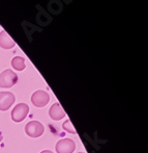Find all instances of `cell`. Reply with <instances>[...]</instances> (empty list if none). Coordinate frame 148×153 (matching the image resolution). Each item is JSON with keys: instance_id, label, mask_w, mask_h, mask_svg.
<instances>
[{"instance_id": "cell-6", "label": "cell", "mask_w": 148, "mask_h": 153, "mask_svg": "<svg viewBox=\"0 0 148 153\" xmlns=\"http://www.w3.org/2000/svg\"><path fill=\"white\" fill-rule=\"evenodd\" d=\"M15 101L16 98L12 92H0V111H7Z\"/></svg>"}, {"instance_id": "cell-12", "label": "cell", "mask_w": 148, "mask_h": 153, "mask_svg": "<svg viewBox=\"0 0 148 153\" xmlns=\"http://www.w3.org/2000/svg\"><path fill=\"white\" fill-rule=\"evenodd\" d=\"M2 139H3V137H2V135H0V142L2 141Z\"/></svg>"}, {"instance_id": "cell-9", "label": "cell", "mask_w": 148, "mask_h": 153, "mask_svg": "<svg viewBox=\"0 0 148 153\" xmlns=\"http://www.w3.org/2000/svg\"><path fill=\"white\" fill-rule=\"evenodd\" d=\"M12 67L17 71H23L26 66H25V59L22 56H15L12 59Z\"/></svg>"}, {"instance_id": "cell-1", "label": "cell", "mask_w": 148, "mask_h": 153, "mask_svg": "<svg viewBox=\"0 0 148 153\" xmlns=\"http://www.w3.org/2000/svg\"><path fill=\"white\" fill-rule=\"evenodd\" d=\"M18 81V75L10 69H6L0 74V88L8 89L14 87Z\"/></svg>"}, {"instance_id": "cell-2", "label": "cell", "mask_w": 148, "mask_h": 153, "mask_svg": "<svg viewBox=\"0 0 148 153\" xmlns=\"http://www.w3.org/2000/svg\"><path fill=\"white\" fill-rule=\"evenodd\" d=\"M44 132V125L38 121H30L25 125V133L30 137H40Z\"/></svg>"}, {"instance_id": "cell-8", "label": "cell", "mask_w": 148, "mask_h": 153, "mask_svg": "<svg viewBox=\"0 0 148 153\" xmlns=\"http://www.w3.org/2000/svg\"><path fill=\"white\" fill-rule=\"evenodd\" d=\"M15 46H16V43H15V41L8 36L7 32L4 30L0 32V47H1V48L8 50V49L14 48Z\"/></svg>"}, {"instance_id": "cell-10", "label": "cell", "mask_w": 148, "mask_h": 153, "mask_svg": "<svg viewBox=\"0 0 148 153\" xmlns=\"http://www.w3.org/2000/svg\"><path fill=\"white\" fill-rule=\"evenodd\" d=\"M62 128H63L66 132L72 133V134H76V133H77L76 129H75V127L73 126L72 122H70V120H66V121H64V123L62 124Z\"/></svg>"}, {"instance_id": "cell-13", "label": "cell", "mask_w": 148, "mask_h": 153, "mask_svg": "<svg viewBox=\"0 0 148 153\" xmlns=\"http://www.w3.org/2000/svg\"><path fill=\"white\" fill-rule=\"evenodd\" d=\"M78 153H85V152H78Z\"/></svg>"}, {"instance_id": "cell-3", "label": "cell", "mask_w": 148, "mask_h": 153, "mask_svg": "<svg viewBox=\"0 0 148 153\" xmlns=\"http://www.w3.org/2000/svg\"><path fill=\"white\" fill-rule=\"evenodd\" d=\"M29 113V106L26 103H19L12 111V119L14 122L20 123L24 121Z\"/></svg>"}, {"instance_id": "cell-7", "label": "cell", "mask_w": 148, "mask_h": 153, "mask_svg": "<svg viewBox=\"0 0 148 153\" xmlns=\"http://www.w3.org/2000/svg\"><path fill=\"white\" fill-rule=\"evenodd\" d=\"M49 116L52 120L54 121H59V120L63 119L65 117V111L62 108V106L59 104L58 102L54 103L52 106L49 109Z\"/></svg>"}, {"instance_id": "cell-5", "label": "cell", "mask_w": 148, "mask_h": 153, "mask_svg": "<svg viewBox=\"0 0 148 153\" xmlns=\"http://www.w3.org/2000/svg\"><path fill=\"white\" fill-rule=\"evenodd\" d=\"M57 153H73L76 149V144L72 139H61L56 144Z\"/></svg>"}, {"instance_id": "cell-4", "label": "cell", "mask_w": 148, "mask_h": 153, "mask_svg": "<svg viewBox=\"0 0 148 153\" xmlns=\"http://www.w3.org/2000/svg\"><path fill=\"white\" fill-rule=\"evenodd\" d=\"M50 101V96L46 91L42 90H38L35 91L31 96V102L34 106L36 107H45Z\"/></svg>"}, {"instance_id": "cell-11", "label": "cell", "mask_w": 148, "mask_h": 153, "mask_svg": "<svg viewBox=\"0 0 148 153\" xmlns=\"http://www.w3.org/2000/svg\"><path fill=\"white\" fill-rule=\"evenodd\" d=\"M40 153H53V151H51V150H44V151H42Z\"/></svg>"}]
</instances>
